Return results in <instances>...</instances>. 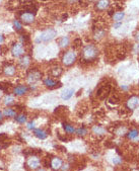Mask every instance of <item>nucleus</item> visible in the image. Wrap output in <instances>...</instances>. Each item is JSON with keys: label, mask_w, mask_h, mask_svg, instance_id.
<instances>
[{"label": "nucleus", "mask_w": 139, "mask_h": 171, "mask_svg": "<svg viewBox=\"0 0 139 171\" xmlns=\"http://www.w3.org/2000/svg\"><path fill=\"white\" fill-rule=\"evenodd\" d=\"M105 35H106V30H103V28H97L95 30V34H93V39L95 41H100L105 37Z\"/></svg>", "instance_id": "obj_13"}, {"label": "nucleus", "mask_w": 139, "mask_h": 171, "mask_svg": "<svg viewBox=\"0 0 139 171\" xmlns=\"http://www.w3.org/2000/svg\"><path fill=\"white\" fill-rule=\"evenodd\" d=\"M28 130H33L35 129V123L33 122H31L28 123Z\"/></svg>", "instance_id": "obj_43"}, {"label": "nucleus", "mask_w": 139, "mask_h": 171, "mask_svg": "<svg viewBox=\"0 0 139 171\" xmlns=\"http://www.w3.org/2000/svg\"><path fill=\"white\" fill-rule=\"evenodd\" d=\"M110 6V0H99L95 4V9L99 11L106 10Z\"/></svg>", "instance_id": "obj_10"}, {"label": "nucleus", "mask_w": 139, "mask_h": 171, "mask_svg": "<svg viewBox=\"0 0 139 171\" xmlns=\"http://www.w3.org/2000/svg\"><path fill=\"white\" fill-rule=\"evenodd\" d=\"M11 53H12V55H13L14 57H20V56H23V54H25V49H23V45H21V44H17V43L13 44L12 48H11Z\"/></svg>", "instance_id": "obj_7"}, {"label": "nucleus", "mask_w": 139, "mask_h": 171, "mask_svg": "<svg viewBox=\"0 0 139 171\" xmlns=\"http://www.w3.org/2000/svg\"><path fill=\"white\" fill-rule=\"evenodd\" d=\"M63 129L67 134H73V133L75 132V129H74L73 126L69 125V123H63Z\"/></svg>", "instance_id": "obj_25"}, {"label": "nucleus", "mask_w": 139, "mask_h": 171, "mask_svg": "<svg viewBox=\"0 0 139 171\" xmlns=\"http://www.w3.org/2000/svg\"><path fill=\"white\" fill-rule=\"evenodd\" d=\"M15 108H18V110H25V106H23V105H15Z\"/></svg>", "instance_id": "obj_44"}, {"label": "nucleus", "mask_w": 139, "mask_h": 171, "mask_svg": "<svg viewBox=\"0 0 139 171\" xmlns=\"http://www.w3.org/2000/svg\"><path fill=\"white\" fill-rule=\"evenodd\" d=\"M139 104V98L137 96H131L130 98L127 100V108H128L129 110H135L136 108H137V105Z\"/></svg>", "instance_id": "obj_9"}, {"label": "nucleus", "mask_w": 139, "mask_h": 171, "mask_svg": "<svg viewBox=\"0 0 139 171\" xmlns=\"http://www.w3.org/2000/svg\"><path fill=\"white\" fill-rule=\"evenodd\" d=\"M42 77V73L38 70H32L30 71V73L28 74V83H35L38 80L41 79Z\"/></svg>", "instance_id": "obj_6"}, {"label": "nucleus", "mask_w": 139, "mask_h": 171, "mask_svg": "<svg viewBox=\"0 0 139 171\" xmlns=\"http://www.w3.org/2000/svg\"><path fill=\"white\" fill-rule=\"evenodd\" d=\"M0 145H1V148L2 149H5V148H7V147L9 146V145H10V141H8V139H7V140H5V141L1 142Z\"/></svg>", "instance_id": "obj_38"}, {"label": "nucleus", "mask_w": 139, "mask_h": 171, "mask_svg": "<svg viewBox=\"0 0 139 171\" xmlns=\"http://www.w3.org/2000/svg\"><path fill=\"white\" fill-rule=\"evenodd\" d=\"M3 72L6 76H13L15 74V67L13 65H8L4 68Z\"/></svg>", "instance_id": "obj_18"}, {"label": "nucleus", "mask_w": 139, "mask_h": 171, "mask_svg": "<svg viewBox=\"0 0 139 171\" xmlns=\"http://www.w3.org/2000/svg\"><path fill=\"white\" fill-rule=\"evenodd\" d=\"M7 47L6 46H3V45H1L0 46V53L2 54V55H5V53H7Z\"/></svg>", "instance_id": "obj_40"}, {"label": "nucleus", "mask_w": 139, "mask_h": 171, "mask_svg": "<svg viewBox=\"0 0 139 171\" xmlns=\"http://www.w3.org/2000/svg\"><path fill=\"white\" fill-rule=\"evenodd\" d=\"M119 101H120V99L118 98V96H116V95L112 96L111 98L109 99V103L114 104V105H116V104H118V103H119Z\"/></svg>", "instance_id": "obj_32"}, {"label": "nucleus", "mask_w": 139, "mask_h": 171, "mask_svg": "<svg viewBox=\"0 0 139 171\" xmlns=\"http://www.w3.org/2000/svg\"><path fill=\"white\" fill-rule=\"evenodd\" d=\"M57 35V32L56 30H53V28H48V30H44L42 34L40 35L39 39H38L37 42H49V41H52L55 37Z\"/></svg>", "instance_id": "obj_2"}, {"label": "nucleus", "mask_w": 139, "mask_h": 171, "mask_svg": "<svg viewBox=\"0 0 139 171\" xmlns=\"http://www.w3.org/2000/svg\"><path fill=\"white\" fill-rule=\"evenodd\" d=\"M58 44L61 48H66V47L69 45V39L67 37H62L61 39H59Z\"/></svg>", "instance_id": "obj_23"}, {"label": "nucleus", "mask_w": 139, "mask_h": 171, "mask_svg": "<svg viewBox=\"0 0 139 171\" xmlns=\"http://www.w3.org/2000/svg\"><path fill=\"white\" fill-rule=\"evenodd\" d=\"M99 56V51L93 45H87L82 50L81 59L83 62H92Z\"/></svg>", "instance_id": "obj_1"}, {"label": "nucleus", "mask_w": 139, "mask_h": 171, "mask_svg": "<svg viewBox=\"0 0 139 171\" xmlns=\"http://www.w3.org/2000/svg\"><path fill=\"white\" fill-rule=\"evenodd\" d=\"M138 135H139V132L135 129L130 130L129 132H127V138H128L129 140H135L136 138L138 137Z\"/></svg>", "instance_id": "obj_22"}, {"label": "nucleus", "mask_w": 139, "mask_h": 171, "mask_svg": "<svg viewBox=\"0 0 139 171\" xmlns=\"http://www.w3.org/2000/svg\"><path fill=\"white\" fill-rule=\"evenodd\" d=\"M40 164H41L40 159L38 158L37 155H30L25 166L28 169H38L40 167Z\"/></svg>", "instance_id": "obj_5"}, {"label": "nucleus", "mask_w": 139, "mask_h": 171, "mask_svg": "<svg viewBox=\"0 0 139 171\" xmlns=\"http://www.w3.org/2000/svg\"><path fill=\"white\" fill-rule=\"evenodd\" d=\"M4 84H5V82H0V89L3 90V91H7V88H8L9 84L8 83H6V85H4Z\"/></svg>", "instance_id": "obj_39"}, {"label": "nucleus", "mask_w": 139, "mask_h": 171, "mask_svg": "<svg viewBox=\"0 0 139 171\" xmlns=\"http://www.w3.org/2000/svg\"><path fill=\"white\" fill-rule=\"evenodd\" d=\"M86 133H87V131H86V129L84 127L79 128L78 130H76V134H77L78 136H84Z\"/></svg>", "instance_id": "obj_33"}, {"label": "nucleus", "mask_w": 139, "mask_h": 171, "mask_svg": "<svg viewBox=\"0 0 139 171\" xmlns=\"http://www.w3.org/2000/svg\"><path fill=\"white\" fill-rule=\"evenodd\" d=\"M28 86H23V85H20V86H16L14 87L13 89V93L15 95H23V94L28 93Z\"/></svg>", "instance_id": "obj_12"}, {"label": "nucleus", "mask_w": 139, "mask_h": 171, "mask_svg": "<svg viewBox=\"0 0 139 171\" xmlns=\"http://www.w3.org/2000/svg\"><path fill=\"white\" fill-rule=\"evenodd\" d=\"M3 115L6 116V118H13V116L16 115V113L14 111L12 108H6L3 111Z\"/></svg>", "instance_id": "obj_26"}, {"label": "nucleus", "mask_w": 139, "mask_h": 171, "mask_svg": "<svg viewBox=\"0 0 139 171\" xmlns=\"http://www.w3.org/2000/svg\"><path fill=\"white\" fill-rule=\"evenodd\" d=\"M67 110H68V108H67V106H59V108H56L55 113H64L65 111H67Z\"/></svg>", "instance_id": "obj_35"}, {"label": "nucleus", "mask_w": 139, "mask_h": 171, "mask_svg": "<svg viewBox=\"0 0 139 171\" xmlns=\"http://www.w3.org/2000/svg\"><path fill=\"white\" fill-rule=\"evenodd\" d=\"M4 104L8 106L12 105V104H14V98L11 95H6L4 97Z\"/></svg>", "instance_id": "obj_29"}, {"label": "nucleus", "mask_w": 139, "mask_h": 171, "mask_svg": "<svg viewBox=\"0 0 139 171\" xmlns=\"http://www.w3.org/2000/svg\"><path fill=\"white\" fill-rule=\"evenodd\" d=\"M20 19L23 20V22L27 23H32L35 21V14L32 12H28V11H25V12L20 13Z\"/></svg>", "instance_id": "obj_8"}, {"label": "nucleus", "mask_w": 139, "mask_h": 171, "mask_svg": "<svg viewBox=\"0 0 139 171\" xmlns=\"http://www.w3.org/2000/svg\"><path fill=\"white\" fill-rule=\"evenodd\" d=\"M15 120H16V122H17V123H25V122H27V115H23V113L16 115Z\"/></svg>", "instance_id": "obj_30"}, {"label": "nucleus", "mask_w": 139, "mask_h": 171, "mask_svg": "<svg viewBox=\"0 0 139 171\" xmlns=\"http://www.w3.org/2000/svg\"><path fill=\"white\" fill-rule=\"evenodd\" d=\"M121 27V23H120V22H119V23H117V25H114V27Z\"/></svg>", "instance_id": "obj_48"}, {"label": "nucleus", "mask_w": 139, "mask_h": 171, "mask_svg": "<svg viewBox=\"0 0 139 171\" xmlns=\"http://www.w3.org/2000/svg\"><path fill=\"white\" fill-rule=\"evenodd\" d=\"M23 7L25 11H28V12H36V11L38 10V7H37V5H36V3H33V2L25 3V5H23Z\"/></svg>", "instance_id": "obj_14"}, {"label": "nucleus", "mask_w": 139, "mask_h": 171, "mask_svg": "<svg viewBox=\"0 0 139 171\" xmlns=\"http://www.w3.org/2000/svg\"><path fill=\"white\" fill-rule=\"evenodd\" d=\"M81 45H82V41H81V39L74 40V42H73V48L74 49L79 48V47H81Z\"/></svg>", "instance_id": "obj_34"}, {"label": "nucleus", "mask_w": 139, "mask_h": 171, "mask_svg": "<svg viewBox=\"0 0 139 171\" xmlns=\"http://www.w3.org/2000/svg\"><path fill=\"white\" fill-rule=\"evenodd\" d=\"M111 89H112V86L110 84L100 85V88L98 89L97 91V96L99 97V99H100V100H104V99H106L107 97L110 95Z\"/></svg>", "instance_id": "obj_3"}, {"label": "nucleus", "mask_w": 139, "mask_h": 171, "mask_svg": "<svg viewBox=\"0 0 139 171\" xmlns=\"http://www.w3.org/2000/svg\"><path fill=\"white\" fill-rule=\"evenodd\" d=\"M13 27L15 30H17V32H20L21 30H23V27H21V23L18 20H14L13 21Z\"/></svg>", "instance_id": "obj_31"}, {"label": "nucleus", "mask_w": 139, "mask_h": 171, "mask_svg": "<svg viewBox=\"0 0 139 171\" xmlns=\"http://www.w3.org/2000/svg\"><path fill=\"white\" fill-rule=\"evenodd\" d=\"M92 132L93 134L98 135V136H103V135L106 134V130L100 127V126H95V127L92 128Z\"/></svg>", "instance_id": "obj_21"}, {"label": "nucleus", "mask_w": 139, "mask_h": 171, "mask_svg": "<svg viewBox=\"0 0 139 171\" xmlns=\"http://www.w3.org/2000/svg\"><path fill=\"white\" fill-rule=\"evenodd\" d=\"M44 84L46 85L47 87H49V88H56V87H60L61 86V83L58 82L57 83L56 81H54V80L50 79V78H48L44 81Z\"/></svg>", "instance_id": "obj_15"}, {"label": "nucleus", "mask_w": 139, "mask_h": 171, "mask_svg": "<svg viewBox=\"0 0 139 171\" xmlns=\"http://www.w3.org/2000/svg\"><path fill=\"white\" fill-rule=\"evenodd\" d=\"M8 138H7V135L4 134V133H2V134H0V143L3 141H5V140H7Z\"/></svg>", "instance_id": "obj_42"}, {"label": "nucleus", "mask_w": 139, "mask_h": 171, "mask_svg": "<svg viewBox=\"0 0 139 171\" xmlns=\"http://www.w3.org/2000/svg\"><path fill=\"white\" fill-rule=\"evenodd\" d=\"M124 12L123 11H118V12H116L113 15V19H114V21H116V22H120L122 19L124 18Z\"/></svg>", "instance_id": "obj_24"}, {"label": "nucleus", "mask_w": 139, "mask_h": 171, "mask_svg": "<svg viewBox=\"0 0 139 171\" xmlns=\"http://www.w3.org/2000/svg\"><path fill=\"white\" fill-rule=\"evenodd\" d=\"M41 1H47V0H41Z\"/></svg>", "instance_id": "obj_50"}, {"label": "nucleus", "mask_w": 139, "mask_h": 171, "mask_svg": "<svg viewBox=\"0 0 139 171\" xmlns=\"http://www.w3.org/2000/svg\"><path fill=\"white\" fill-rule=\"evenodd\" d=\"M116 134L119 135V136H123V135L127 134V128L124 127V126H118L116 130Z\"/></svg>", "instance_id": "obj_28"}, {"label": "nucleus", "mask_w": 139, "mask_h": 171, "mask_svg": "<svg viewBox=\"0 0 139 171\" xmlns=\"http://www.w3.org/2000/svg\"><path fill=\"white\" fill-rule=\"evenodd\" d=\"M50 163H51V162H50V160H49V158H48V157H46V158L44 159V160H43V165H44L46 168L49 167V166H50Z\"/></svg>", "instance_id": "obj_41"}, {"label": "nucleus", "mask_w": 139, "mask_h": 171, "mask_svg": "<svg viewBox=\"0 0 139 171\" xmlns=\"http://www.w3.org/2000/svg\"><path fill=\"white\" fill-rule=\"evenodd\" d=\"M31 64V57L25 55L23 57H21L20 60V66L21 68H27L28 65Z\"/></svg>", "instance_id": "obj_16"}, {"label": "nucleus", "mask_w": 139, "mask_h": 171, "mask_svg": "<svg viewBox=\"0 0 139 171\" xmlns=\"http://www.w3.org/2000/svg\"><path fill=\"white\" fill-rule=\"evenodd\" d=\"M69 2H70V3H72V2H74V1H76V0H68Z\"/></svg>", "instance_id": "obj_49"}, {"label": "nucleus", "mask_w": 139, "mask_h": 171, "mask_svg": "<svg viewBox=\"0 0 139 171\" xmlns=\"http://www.w3.org/2000/svg\"><path fill=\"white\" fill-rule=\"evenodd\" d=\"M50 166L53 170H58L61 168L62 166V160L59 157H54L52 158L51 163H50Z\"/></svg>", "instance_id": "obj_11"}, {"label": "nucleus", "mask_w": 139, "mask_h": 171, "mask_svg": "<svg viewBox=\"0 0 139 171\" xmlns=\"http://www.w3.org/2000/svg\"><path fill=\"white\" fill-rule=\"evenodd\" d=\"M3 41H4V37H3V35H0V44H1V43H3Z\"/></svg>", "instance_id": "obj_45"}, {"label": "nucleus", "mask_w": 139, "mask_h": 171, "mask_svg": "<svg viewBox=\"0 0 139 171\" xmlns=\"http://www.w3.org/2000/svg\"><path fill=\"white\" fill-rule=\"evenodd\" d=\"M61 74H62V68L59 67V66H56V67L52 68L50 70V75L53 76V77H59Z\"/></svg>", "instance_id": "obj_20"}, {"label": "nucleus", "mask_w": 139, "mask_h": 171, "mask_svg": "<svg viewBox=\"0 0 139 171\" xmlns=\"http://www.w3.org/2000/svg\"><path fill=\"white\" fill-rule=\"evenodd\" d=\"M20 5V0H9L8 2L9 9H14Z\"/></svg>", "instance_id": "obj_27"}, {"label": "nucleus", "mask_w": 139, "mask_h": 171, "mask_svg": "<svg viewBox=\"0 0 139 171\" xmlns=\"http://www.w3.org/2000/svg\"><path fill=\"white\" fill-rule=\"evenodd\" d=\"M33 134L37 138H39L40 140H45L48 136V134L45 132L44 130H41V129H37V130H33Z\"/></svg>", "instance_id": "obj_17"}, {"label": "nucleus", "mask_w": 139, "mask_h": 171, "mask_svg": "<svg viewBox=\"0 0 139 171\" xmlns=\"http://www.w3.org/2000/svg\"><path fill=\"white\" fill-rule=\"evenodd\" d=\"M20 41L23 43V44H28V42H30V38H28V35H23L20 37Z\"/></svg>", "instance_id": "obj_37"}, {"label": "nucleus", "mask_w": 139, "mask_h": 171, "mask_svg": "<svg viewBox=\"0 0 139 171\" xmlns=\"http://www.w3.org/2000/svg\"><path fill=\"white\" fill-rule=\"evenodd\" d=\"M135 39L137 40V41L139 42V32H138V34H136V35H135Z\"/></svg>", "instance_id": "obj_47"}, {"label": "nucleus", "mask_w": 139, "mask_h": 171, "mask_svg": "<svg viewBox=\"0 0 139 171\" xmlns=\"http://www.w3.org/2000/svg\"><path fill=\"white\" fill-rule=\"evenodd\" d=\"M113 163H114L115 165H119L122 163V158L119 157V156H116V157L113 158Z\"/></svg>", "instance_id": "obj_36"}, {"label": "nucleus", "mask_w": 139, "mask_h": 171, "mask_svg": "<svg viewBox=\"0 0 139 171\" xmlns=\"http://www.w3.org/2000/svg\"><path fill=\"white\" fill-rule=\"evenodd\" d=\"M73 93H74V91L72 89H65L61 93V97H62V99H64V100H68V99L71 98Z\"/></svg>", "instance_id": "obj_19"}, {"label": "nucleus", "mask_w": 139, "mask_h": 171, "mask_svg": "<svg viewBox=\"0 0 139 171\" xmlns=\"http://www.w3.org/2000/svg\"><path fill=\"white\" fill-rule=\"evenodd\" d=\"M2 116H3V115H2V113L0 111V123H1L2 120H3V118H2Z\"/></svg>", "instance_id": "obj_46"}, {"label": "nucleus", "mask_w": 139, "mask_h": 171, "mask_svg": "<svg viewBox=\"0 0 139 171\" xmlns=\"http://www.w3.org/2000/svg\"><path fill=\"white\" fill-rule=\"evenodd\" d=\"M76 61V54L73 51H68L62 57V63L64 64L67 67L73 65Z\"/></svg>", "instance_id": "obj_4"}]
</instances>
